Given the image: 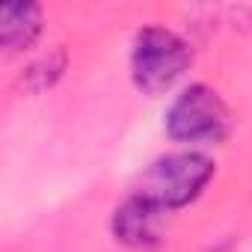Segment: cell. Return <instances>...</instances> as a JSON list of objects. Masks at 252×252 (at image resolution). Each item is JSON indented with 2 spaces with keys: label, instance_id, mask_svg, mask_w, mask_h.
Here are the masks:
<instances>
[{
  "label": "cell",
  "instance_id": "obj_5",
  "mask_svg": "<svg viewBox=\"0 0 252 252\" xmlns=\"http://www.w3.org/2000/svg\"><path fill=\"white\" fill-rule=\"evenodd\" d=\"M42 33V6L36 3H6L0 9V42L9 54L27 51Z\"/></svg>",
  "mask_w": 252,
  "mask_h": 252
},
{
  "label": "cell",
  "instance_id": "obj_4",
  "mask_svg": "<svg viewBox=\"0 0 252 252\" xmlns=\"http://www.w3.org/2000/svg\"><path fill=\"white\" fill-rule=\"evenodd\" d=\"M160 217L163 211L146 202L143 196H131L122 208L113 214V234L119 243L131 246V249H149L160 243Z\"/></svg>",
  "mask_w": 252,
  "mask_h": 252
},
{
  "label": "cell",
  "instance_id": "obj_2",
  "mask_svg": "<svg viewBox=\"0 0 252 252\" xmlns=\"http://www.w3.org/2000/svg\"><path fill=\"white\" fill-rule=\"evenodd\" d=\"M190 60L193 54L181 36L166 27H143L131 48V77L140 92L160 95L187 71Z\"/></svg>",
  "mask_w": 252,
  "mask_h": 252
},
{
  "label": "cell",
  "instance_id": "obj_1",
  "mask_svg": "<svg viewBox=\"0 0 252 252\" xmlns=\"http://www.w3.org/2000/svg\"><path fill=\"white\" fill-rule=\"evenodd\" d=\"M214 178V160L199 152H175L158 158L140 178L137 196L152 202L155 208L178 211L199 199V193Z\"/></svg>",
  "mask_w": 252,
  "mask_h": 252
},
{
  "label": "cell",
  "instance_id": "obj_3",
  "mask_svg": "<svg viewBox=\"0 0 252 252\" xmlns=\"http://www.w3.org/2000/svg\"><path fill=\"white\" fill-rule=\"evenodd\" d=\"M166 134L178 143H202V146H217L228 137L231 116L225 101L205 83L187 86L166 110L163 116Z\"/></svg>",
  "mask_w": 252,
  "mask_h": 252
}]
</instances>
